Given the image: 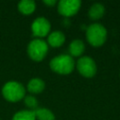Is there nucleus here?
<instances>
[{
  "label": "nucleus",
  "mask_w": 120,
  "mask_h": 120,
  "mask_svg": "<svg viewBox=\"0 0 120 120\" xmlns=\"http://www.w3.org/2000/svg\"><path fill=\"white\" fill-rule=\"evenodd\" d=\"M51 69L61 75H68L75 68V61L69 54H59L50 61Z\"/></svg>",
  "instance_id": "1"
},
{
  "label": "nucleus",
  "mask_w": 120,
  "mask_h": 120,
  "mask_svg": "<svg viewBox=\"0 0 120 120\" xmlns=\"http://www.w3.org/2000/svg\"><path fill=\"white\" fill-rule=\"evenodd\" d=\"M25 87L17 81L7 82L2 87L3 98L9 102H17L25 97Z\"/></svg>",
  "instance_id": "2"
},
{
  "label": "nucleus",
  "mask_w": 120,
  "mask_h": 120,
  "mask_svg": "<svg viewBox=\"0 0 120 120\" xmlns=\"http://www.w3.org/2000/svg\"><path fill=\"white\" fill-rule=\"evenodd\" d=\"M107 29L102 24L97 22L90 24L85 31L86 39L93 47L102 46L107 39Z\"/></svg>",
  "instance_id": "3"
},
{
  "label": "nucleus",
  "mask_w": 120,
  "mask_h": 120,
  "mask_svg": "<svg viewBox=\"0 0 120 120\" xmlns=\"http://www.w3.org/2000/svg\"><path fill=\"white\" fill-rule=\"evenodd\" d=\"M48 44L42 38H34L27 45V54L35 62L42 61L48 52Z\"/></svg>",
  "instance_id": "4"
},
{
  "label": "nucleus",
  "mask_w": 120,
  "mask_h": 120,
  "mask_svg": "<svg viewBox=\"0 0 120 120\" xmlns=\"http://www.w3.org/2000/svg\"><path fill=\"white\" fill-rule=\"evenodd\" d=\"M78 72L84 78H92L97 73V64L90 56H82L75 63Z\"/></svg>",
  "instance_id": "5"
},
{
  "label": "nucleus",
  "mask_w": 120,
  "mask_h": 120,
  "mask_svg": "<svg viewBox=\"0 0 120 120\" xmlns=\"http://www.w3.org/2000/svg\"><path fill=\"white\" fill-rule=\"evenodd\" d=\"M81 1L78 0H61L57 3V10L65 18L74 16L81 8Z\"/></svg>",
  "instance_id": "6"
},
{
  "label": "nucleus",
  "mask_w": 120,
  "mask_h": 120,
  "mask_svg": "<svg viewBox=\"0 0 120 120\" xmlns=\"http://www.w3.org/2000/svg\"><path fill=\"white\" fill-rule=\"evenodd\" d=\"M32 35L38 38L47 37L51 31V22L44 17L35 19L31 24Z\"/></svg>",
  "instance_id": "7"
},
{
  "label": "nucleus",
  "mask_w": 120,
  "mask_h": 120,
  "mask_svg": "<svg viewBox=\"0 0 120 120\" xmlns=\"http://www.w3.org/2000/svg\"><path fill=\"white\" fill-rule=\"evenodd\" d=\"M66 40V36L61 31H53L47 36V44L52 48L61 47Z\"/></svg>",
  "instance_id": "8"
},
{
  "label": "nucleus",
  "mask_w": 120,
  "mask_h": 120,
  "mask_svg": "<svg viewBox=\"0 0 120 120\" xmlns=\"http://www.w3.org/2000/svg\"><path fill=\"white\" fill-rule=\"evenodd\" d=\"M85 50V45L81 39H74L68 45V54L71 57L81 56Z\"/></svg>",
  "instance_id": "9"
},
{
  "label": "nucleus",
  "mask_w": 120,
  "mask_h": 120,
  "mask_svg": "<svg viewBox=\"0 0 120 120\" xmlns=\"http://www.w3.org/2000/svg\"><path fill=\"white\" fill-rule=\"evenodd\" d=\"M45 88V82L40 78H33L27 83V91L31 94H39Z\"/></svg>",
  "instance_id": "10"
},
{
  "label": "nucleus",
  "mask_w": 120,
  "mask_h": 120,
  "mask_svg": "<svg viewBox=\"0 0 120 120\" xmlns=\"http://www.w3.org/2000/svg\"><path fill=\"white\" fill-rule=\"evenodd\" d=\"M104 13H105V8L100 3H95V4H93L89 8V10H88V16L93 21L99 20L100 18L103 17Z\"/></svg>",
  "instance_id": "11"
},
{
  "label": "nucleus",
  "mask_w": 120,
  "mask_h": 120,
  "mask_svg": "<svg viewBox=\"0 0 120 120\" xmlns=\"http://www.w3.org/2000/svg\"><path fill=\"white\" fill-rule=\"evenodd\" d=\"M18 10L23 15H30L36 10V2L32 0H22L18 3Z\"/></svg>",
  "instance_id": "12"
},
{
  "label": "nucleus",
  "mask_w": 120,
  "mask_h": 120,
  "mask_svg": "<svg viewBox=\"0 0 120 120\" xmlns=\"http://www.w3.org/2000/svg\"><path fill=\"white\" fill-rule=\"evenodd\" d=\"M34 112L36 120H55L53 112L47 108H38Z\"/></svg>",
  "instance_id": "13"
},
{
  "label": "nucleus",
  "mask_w": 120,
  "mask_h": 120,
  "mask_svg": "<svg viewBox=\"0 0 120 120\" xmlns=\"http://www.w3.org/2000/svg\"><path fill=\"white\" fill-rule=\"evenodd\" d=\"M12 120H36L34 111L30 110H22L16 112L12 116Z\"/></svg>",
  "instance_id": "14"
},
{
  "label": "nucleus",
  "mask_w": 120,
  "mask_h": 120,
  "mask_svg": "<svg viewBox=\"0 0 120 120\" xmlns=\"http://www.w3.org/2000/svg\"><path fill=\"white\" fill-rule=\"evenodd\" d=\"M23 101H24L25 106L30 111H34V110L38 109V99L34 96H32V95H25V97L23 98Z\"/></svg>",
  "instance_id": "15"
},
{
  "label": "nucleus",
  "mask_w": 120,
  "mask_h": 120,
  "mask_svg": "<svg viewBox=\"0 0 120 120\" xmlns=\"http://www.w3.org/2000/svg\"><path fill=\"white\" fill-rule=\"evenodd\" d=\"M43 3L48 7H53V6H55L57 4V2L55 0H44Z\"/></svg>",
  "instance_id": "16"
}]
</instances>
